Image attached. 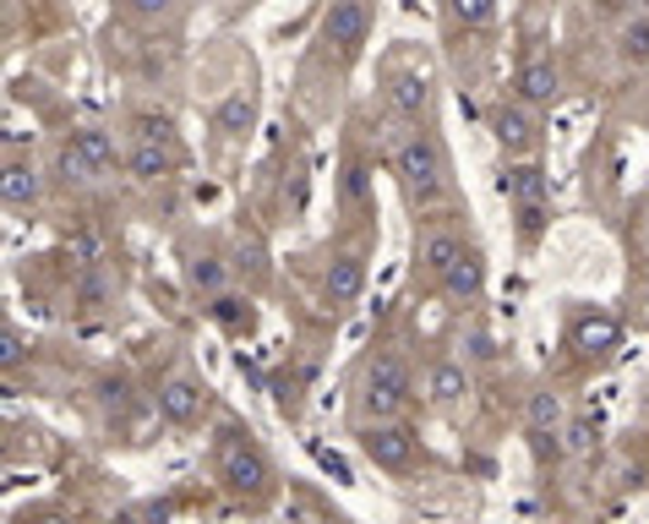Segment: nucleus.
Wrapping results in <instances>:
<instances>
[{"label": "nucleus", "mask_w": 649, "mask_h": 524, "mask_svg": "<svg viewBox=\"0 0 649 524\" xmlns=\"http://www.w3.org/2000/svg\"><path fill=\"white\" fill-rule=\"evenodd\" d=\"M393 170H398V181H404V196H409L420 213L437 208L443 192H448V159H443L437 137H426V131L393 137Z\"/></svg>", "instance_id": "f257e3e1"}, {"label": "nucleus", "mask_w": 649, "mask_h": 524, "mask_svg": "<svg viewBox=\"0 0 649 524\" xmlns=\"http://www.w3.org/2000/svg\"><path fill=\"white\" fill-rule=\"evenodd\" d=\"M213 470H219V481H224V492H230L235 503H262V497L273 492V464H267V454H262L252 437H241V432H224V437H219Z\"/></svg>", "instance_id": "f03ea898"}, {"label": "nucleus", "mask_w": 649, "mask_h": 524, "mask_svg": "<svg viewBox=\"0 0 649 524\" xmlns=\"http://www.w3.org/2000/svg\"><path fill=\"white\" fill-rule=\"evenodd\" d=\"M404 404H409V366H404V355L377 350L361 372V410L377 421H393Z\"/></svg>", "instance_id": "7ed1b4c3"}, {"label": "nucleus", "mask_w": 649, "mask_h": 524, "mask_svg": "<svg viewBox=\"0 0 649 524\" xmlns=\"http://www.w3.org/2000/svg\"><path fill=\"white\" fill-rule=\"evenodd\" d=\"M524 437H529V449L535 458L546 464V458L568 454V421H562V399L551 389L529 393V410H524Z\"/></svg>", "instance_id": "20e7f679"}, {"label": "nucleus", "mask_w": 649, "mask_h": 524, "mask_svg": "<svg viewBox=\"0 0 649 524\" xmlns=\"http://www.w3.org/2000/svg\"><path fill=\"white\" fill-rule=\"evenodd\" d=\"M361 454L372 458L377 470L404 475V470L415 464V432H409L404 421H366V426H361Z\"/></svg>", "instance_id": "39448f33"}, {"label": "nucleus", "mask_w": 649, "mask_h": 524, "mask_svg": "<svg viewBox=\"0 0 649 524\" xmlns=\"http://www.w3.org/2000/svg\"><path fill=\"white\" fill-rule=\"evenodd\" d=\"M323 33L344 61H355L366 50V33H372V6L366 0H327Z\"/></svg>", "instance_id": "423d86ee"}, {"label": "nucleus", "mask_w": 649, "mask_h": 524, "mask_svg": "<svg viewBox=\"0 0 649 524\" xmlns=\"http://www.w3.org/2000/svg\"><path fill=\"white\" fill-rule=\"evenodd\" d=\"M202 410H207V389L186 377V372H170L164 383H159V415L170 421V426H196L202 421Z\"/></svg>", "instance_id": "0eeeda50"}, {"label": "nucleus", "mask_w": 649, "mask_h": 524, "mask_svg": "<svg viewBox=\"0 0 649 524\" xmlns=\"http://www.w3.org/2000/svg\"><path fill=\"white\" fill-rule=\"evenodd\" d=\"M437 284H443L454 301H475V295H480V284H486V262H480V252H475V246H464L458 262L437 279Z\"/></svg>", "instance_id": "6e6552de"}, {"label": "nucleus", "mask_w": 649, "mask_h": 524, "mask_svg": "<svg viewBox=\"0 0 649 524\" xmlns=\"http://www.w3.org/2000/svg\"><path fill=\"white\" fill-rule=\"evenodd\" d=\"M388 93H393V110L409 115V121H420V115L432 110V82H426L420 71H393Z\"/></svg>", "instance_id": "1a4fd4ad"}, {"label": "nucleus", "mask_w": 649, "mask_h": 524, "mask_svg": "<svg viewBox=\"0 0 649 524\" xmlns=\"http://www.w3.org/2000/svg\"><path fill=\"white\" fill-rule=\"evenodd\" d=\"M617 333H622L617 318H606V312H585V318L574 323L568 339H574V350H579V355H606V350L617 344Z\"/></svg>", "instance_id": "9d476101"}, {"label": "nucleus", "mask_w": 649, "mask_h": 524, "mask_svg": "<svg viewBox=\"0 0 649 524\" xmlns=\"http://www.w3.org/2000/svg\"><path fill=\"white\" fill-rule=\"evenodd\" d=\"M519 99L524 104H551L557 99V66H551V56H529L519 66Z\"/></svg>", "instance_id": "9b49d317"}, {"label": "nucleus", "mask_w": 649, "mask_h": 524, "mask_svg": "<svg viewBox=\"0 0 649 524\" xmlns=\"http://www.w3.org/2000/svg\"><path fill=\"white\" fill-rule=\"evenodd\" d=\"M458 252H464V241H458L454 230H443V224H432V230L420 235V262H426L432 279H443V273L458 262Z\"/></svg>", "instance_id": "f8f14e48"}, {"label": "nucleus", "mask_w": 649, "mask_h": 524, "mask_svg": "<svg viewBox=\"0 0 649 524\" xmlns=\"http://www.w3.org/2000/svg\"><path fill=\"white\" fill-rule=\"evenodd\" d=\"M503 192L519 196V213H524V208H546L551 181H546V170H540V164H519V170H508V175H503Z\"/></svg>", "instance_id": "ddd939ff"}, {"label": "nucleus", "mask_w": 649, "mask_h": 524, "mask_svg": "<svg viewBox=\"0 0 649 524\" xmlns=\"http://www.w3.org/2000/svg\"><path fill=\"white\" fill-rule=\"evenodd\" d=\"M361 284H366V262L333 258V268H327V301H333V306H349V301L361 295Z\"/></svg>", "instance_id": "4468645a"}, {"label": "nucleus", "mask_w": 649, "mask_h": 524, "mask_svg": "<svg viewBox=\"0 0 649 524\" xmlns=\"http://www.w3.org/2000/svg\"><path fill=\"white\" fill-rule=\"evenodd\" d=\"M491 131H497V142H503L508 153H524V148L535 142V127H529V115H524L519 104H497V110H491Z\"/></svg>", "instance_id": "2eb2a0df"}, {"label": "nucleus", "mask_w": 649, "mask_h": 524, "mask_svg": "<svg viewBox=\"0 0 649 524\" xmlns=\"http://www.w3.org/2000/svg\"><path fill=\"white\" fill-rule=\"evenodd\" d=\"M0 192H6V208H11V213L33 208V202H39V175H33V164L6 159V181H0Z\"/></svg>", "instance_id": "dca6fc26"}, {"label": "nucleus", "mask_w": 649, "mask_h": 524, "mask_svg": "<svg viewBox=\"0 0 649 524\" xmlns=\"http://www.w3.org/2000/svg\"><path fill=\"white\" fill-rule=\"evenodd\" d=\"M126 164H131V175H136V181H159V175H170L175 148H170V142H136Z\"/></svg>", "instance_id": "f3484780"}, {"label": "nucleus", "mask_w": 649, "mask_h": 524, "mask_svg": "<svg viewBox=\"0 0 649 524\" xmlns=\"http://www.w3.org/2000/svg\"><path fill=\"white\" fill-rule=\"evenodd\" d=\"M207 312H213V323L224 328V333H235V339H241V333H252V323H257V312H252V301H246V295H213V306H207Z\"/></svg>", "instance_id": "a211bd4d"}, {"label": "nucleus", "mask_w": 649, "mask_h": 524, "mask_svg": "<svg viewBox=\"0 0 649 524\" xmlns=\"http://www.w3.org/2000/svg\"><path fill=\"white\" fill-rule=\"evenodd\" d=\"M71 142H77V153H82V159L93 164V175H104V170H115V142H110V131L88 127V131H77Z\"/></svg>", "instance_id": "6ab92c4d"}, {"label": "nucleus", "mask_w": 649, "mask_h": 524, "mask_svg": "<svg viewBox=\"0 0 649 524\" xmlns=\"http://www.w3.org/2000/svg\"><path fill=\"white\" fill-rule=\"evenodd\" d=\"M464 393H469V377H464V366H448V361H443V366L432 372V404L454 410Z\"/></svg>", "instance_id": "aec40b11"}, {"label": "nucleus", "mask_w": 649, "mask_h": 524, "mask_svg": "<svg viewBox=\"0 0 649 524\" xmlns=\"http://www.w3.org/2000/svg\"><path fill=\"white\" fill-rule=\"evenodd\" d=\"M622 56L633 66H649V11H639V17L622 22Z\"/></svg>", "instance_id": "412c9836"}, {"label": "nucleus", "mask_w": 649, "mask_h": 524, "mask_svg": "<svg viewBox=\"0 0 649 524\" xmlns=\"http://www.w3.org/2000/svg\"><path fill=\"white\" fill-rule=\"evenodd\" d=\"M192 290H202V295H224V262L196 258L192 262Z\"/></svg>", "instance_id": "4be33fe9"}, {"label": "nucleus", "mask_w": 649, "mask_h": 524, "mask_svg": "<svg viewBox=\"0 0 649 524\" xmlns=\"http://www.w3.org/2000/svg\"><path fill=\"white\" fill-rule=\"evenodd\" d=\"M219 127L224 131H246L252 127V99H246V93H230V99L219 104Z\"/></svg>", "instance_id": "5701e85b"}, {"label": "nucleus", "mask_w": 649, "mask_h": 524, "mask_svg": "<svg viewBox=\"0 0 649 524\" xmlns=\"http://www.w3.org/2000/svg\"><path fill=\"white\" fill-rule=\"evenodd\" d=\"M595 449H600V426H595V421H568V454L589 458Z\"/></svg>", "instance_id": "b1692460"}, {"label": "nucleus", "mask_w": 649, "mask_h": 524, "mask_svg": "<svg viewBox=\"0 0 649 524\" xmlns=\"http://www.w3.org/2000/svg\"><path fill=\"white\" fill-rule=\"evenodd\" d=\"M366 196H372V170L366 164H344V202L361 208Z\"/></svg>", "instance_id": "393cba45"}, {"label": "nucleus", "mask_w": 649, "mask_h": 524, "mask_svg": "<svg viewBox=\"0 0 649 524\" xmlns=\"http://www.w3.org/2000/svg\"><path fill=\"white\" fill-rule=\"evenodd\" d=\"M491 6H497V0H448V11H454L458 28H480V22L491 17Z\"/></svg>", "instance_id": "a878e982"}, {"label": "nucleus", "mask_w": 649, "mask_h": 524, "mask_svg": "<svg viewBox=\"0 0 649 524\" xmlns=\"http://www.w3.org/2000/svg\"><path fill=\"white\" fill-rule=\"evenodd\" d=\"M55 164H61L65 181H93V164L77 153V142H61V153H55Z\"/></svg>", "instance_id": "bb28decb"}, {"label": "nucleus", "mask_w": 649, "mask_h": 524, "mask_svg": "<svg viewBox=\"0 0 649 524\" xmlns=\"http://www.w3.org/2000/svg\"><path fill=\"white\" fill-rule=\"evenodd\" d=\"M131 127H136V142H170V137H175L164 115H136Z\"/></svg>", "instance_id": "cd10ccee"}, {"label": "nucleus", "mask_w": 649, "mask_h": 524, "mask_svg": "<svg viewBox=\"0 0 649 524\" xmlns=\"http://www.w3.org/2000/svg\"><path fill=\"white\" fill-rule=\"evenodd\" d=\"M0 344H6V366H17V361H22V333H17V328L6 323V333H0Z\"/></svg>", "instance_id": "c85d7f7f"}, {"label": "nucleus", "mask_w": 649, "mask_h": 524, "mask_svg": "<svg viewBox=\"0 0 649 524\" xmlns=\"http://www.w3.org/2000/svg\"><path fill=\"white\" fill-rule=\"evenodd\" d=\"M142 17H159V11H170V0H131Z\"/></svg>", "instance_id": "c756f323"}, {"label": "nucleus", "mask_w": 649, "mask_h": 524, "mask_svg": "<svg viewBox=\"0 0 649 524\" xmlns=\"http://www.w3.org/2000/svg\"><path fill=\"white\" fill-rule=\"evenodd\" d=\"M645 306H649V273H645Z\"/></svg>", "instance_id": "7c9ffc66"}]
</instances>
